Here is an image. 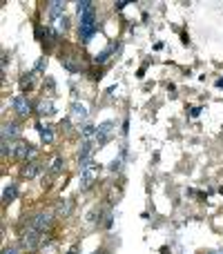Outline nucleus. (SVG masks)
I'll return each mask as SVG.
<instances>
[{
    "instance_id": "1",
    "label": "nucleus",
    "mask_w": 223,
    "mask_h": 254,
    "mask_svg": "<svg viewBox=\"0 0 223 254\" xmlns=\"http://www.w3.org/2000/svg\"><path fill=\"white\" fill-rule=\"evenodd\" d=\"M78 16H80V29H78L80 40L87 43V40L96 34V13H94V7L87 9V11H83V13H78Z\"/></svg>"
},
{
    "instance_id": "2",
    "label": "nucleus",
    "mask_w": 223,
    "mask_h": 254,
    "mask_svg": "<svg viewBox=\"0 0 223 254\" xmlns=\"http://www.w3.org/2000/svg\"><path fill=\"white\" fill-rule=\"evenodd\" d=\"M49 225H52V212L49 210H43L38 212V214H34L29 219V225L27 228L29 230H36V232H43V230H47Z\"/></svg>"
},
{
    "instance_id": "3",
    "label": "nucleus",
    "mask_w": 223,
    "mask_h": 254,
    "mask_svg": "<svg viewBox=\"0 0 223 254\" xmlns=\"http://www.w3.org/2000/svg\"><path fill=\"white\" fill-rule=\"evenodd\" d=\"M98 176V165L96 163H89V165L80 167V190H87L94 183V179Z\"/></svg>"
},
{
    "instance_id": "4",
    "label": "nucleus",
    "mask_w": 223,
    "mask_h": 254,
    "mask_svg": "<svg viewBox=\"0 0 223 254\" xmlns=\"http://www.w3.org/2000/svg\"><path fill=\"white\" fill-rule=\"evenodd\" d=\"M38 243H40V232L29 230V228L22 232V248H25V250H36Z\"/></svg>"
},
{
    "instance_id": "5",
    "label": "nucleus",
    "mask_w": 223,
    "mask_h": 254,
    "mask_svg": "<svg viewBox=\"0 0 223 254\" xmlns=\"http://www.w3.org/2000/svg\"><path fill=\"white\" fill-rule=\"evenodd\" d=\"M114 129V121H107V123H101L96 127V145H105L110 140V134Z\"/></svg>"
},
{
    "instance_id": "6",
    "label": "nucleus",
    "mask_w": 223,
    "mask_h": 254,
    "mask_svg": "<svg viewBox=\"0 0 223 254\" xmlns=\"http://www.w3.org/2000/svg\"><path fill=\"white\" fill-rule=\"evenodd\" d=\"M70 112H72V121H76V123H83L87 125V110H85L83 105H80L78 101H74L70 105Z\"/></svg>"
},
{
    "instance_id": "7",
    "label": "nucleus",
    "mask_w": 223,
    "mask_h": 254,
    "mask_svg": "<svg viewBox=\"0 0 223 254\" xmlns=\"http://www.w3.org/2000/svg\"><path fill=\"white\" fill-rule=\"evenodd\" d=\"M18 136H20V127H18V123H13V121L2 123V140H18Z\"/></svg>"
},
{
    "instance_id": "8",
    "label": "nucleus",
    "mask_w": 223,
    "mask_h": 254,
    "mask_svg": "<svg viewBox=\"0 0 223 254\" xmlns=\"http://www.w3.org/2000/svg\"><path fill=\"white\" fill-rule=\"evenodd\" d=\"M47 9H49V18H52V20H58V18H63V11H65V2H49Z\"/></svg>"
},
{
    "instance_id": "9",
    "label": "nucleus",
    "mask_w": 223,
    "mask_h": 254,
    "mask_svg": "<svg viewBox=\"0 0 223 254\" xmlns=\"http://www.w3.org/2000/svg\"><path fill=\"white\" fill-rule=\"evenodd\" d=\"M36 129L40 131V138H43V143H52V140H54V129H52V125L36 123Z\"/></svg>"
},
{
    "instance_id": "10",
    "label": "nucleus",
    "mask_w": 223,
    "mask_h": 254,
    "mask_svg": "<svg viewBox=\"0 0 223 254\" xmlns=\"http://www.w3.org/2000/svg\"><path fill=\"white\" fill-rule=\"evenodd\" d=\"M38 112L43 116H52L54 112H56V107H54V101H49V98H43V101L38 103Z\"/></svg>"
},
{
    "instance_id": "11",
    "label": "nucleus",
    "mask_w": 223,
    "mask_h": 254,
    "mask_svg": "<svg viewBox=\"0 0 223 254\" xmlns=\"http://www.w3.org/2000/svg\"><path fill=\"white\" fill-rule=\"evenodd\" d=\"M38 172H40V163H27L22 167V176L25 179H34V176H38Z\"/></svg>"
},
{
    "instance_id": "12",
    "label": "nucleus",
    "mask_w": 223,
    "mask_h": 254,
    "mask_svg": "<svg viewBox=\"0 0 223 254\" xmlns=\"http://www.w3.org/2000/svg\"><path fill=\"white\" fill-rule=\"evenodd\" d=\"M13 107H16V112L20 116H27L31 112V107H29V103L25 101V98H13Z\"/></svg>"
},
{
    "instance_id": "13",
    "label": "nucleus",
    "mask_w": 223,
    "mask_h": 254,
    "mask_svg": "<svg viewBox=\"0 0 223 254\" xmlns=\"http://www.w3.org/2000/svg\"><path fill=\"white\" fill-rule=\"evenodd\" d=\"M16 196H18L16 185H7V188L2 190V203H4V205H9V203H11Z\"/></svg>"
},
{
    "instance_id": "14",
    "label": "nucleus",
    "mask_w": 223,
    "mask_h": 254,
    "mask_svg": "<svg viewBox=\"0 0 223 254\" xmlns=\"http://www.w3.org/2000/svg\"><path fill=\"white\" fill-rule=\"evenodd\" d=\"M65 29H67V20H65V18L54 20V31H56V34H65Z\"/></svg>"
},
{
    "instance_id": "15",
    "label": "nucleus",
    "mask_w": 223,
    "mask_h": 254,
    "mask_svg": "<svg viewBox=\"0 0 223 254\" xmlns=\"http://www.w3.org/2000/svg\"><path fill=\"white\" fill-rule=\"evenodd\" d=\"M61 167H63V158L56 156V158L52 161V174H58V172H61Z\"/></svg>"
},
{
    "instance_id": "16",
    "label": "nucleus",
    "mask_w": 223,
    "mask_h": 254,
    "mask_svg": "<svg viewBox=\"0 0 223 254\" xmlns=\"http://www.w3.org/2000/svg\"><path fill=\"white\" fill-rule=\"evenodd\" d=\"M58 214H61V216H65V214H70V203H67V201H63L61 203V205H58Z\"/></svg>"
},
{
    "instance_id": "17",
    "label": "nucleus",
    "mask_w": 223,
    "mask_h": 254,
    "mask_svg": "<svg viewBox=\"0 0 223 254\" xmlns=\"http://www.w3.org/2000/svg\"><path fill=\"white\" fill-rule=\"evenodd\" d=\"M121 161H123V158H114V161L110 163V172H114V174H116V172L121 170Z\"/></svg>"
},
{
    "instance_id": "18",
    "label": "nucleus",
    "mask_w": 223,
    "mask_h": 254,
    "mask_svg": "<svg viewBox=\"0 0 223 254\" xmlns=\"http://www.w3.org/2000/svg\"><path fill=\"white\" fill-rule=\"evenodd\" d=\"M20 87L22 89H29L31 87V74L29 76H22V78H20Z\"/></svg>"
},
{
    "instance_id": "19",
    "label": "nucleus",
    "mask_w": 223,
    "mask_h": 254,
    "mask_svg": "<svg viewBox=\"0 0 223 254\" xmlns=\"http://www.w3.org/2000/svg\"><path fill=\"white\" fill-rule=\"evenodd\" d=\"M112 52H114V45H112V47H107V49H105V52H103V54H101V56H98V58H96V61H98V63H103V61H105V58H107V56H110V54H112Z\"/></svg>"
},
{
    "instance_id": "20",
    "label": "nucleus",
    "mask_w": 223,
    "mask_h": 254,
    "mask_svg": "<svg viewBox=\"0 0 223 254\" xmlns=\"http://www.w3.org/2000/svg\"><path fill=\"white\" fill-rule=\"evenodd\" d=\"M45 65H47V61H45V58H38V63H36L34 71H43V69H45Z\"/></svg>"
},
{
    "instance_id": "21",
    "label": "nucleus",
    "mask_w": 223,
    "mask_h": 254,
    "mask_svg": "<svg viewBox=\"0 0 223 254\" xmlns=\"http://www.w3.org/2000/svg\"><path fill=\"white\" fill-rule=\"evenodd\" d=\"M2 254H18V248H4Z\"/></svg>"
},
{
    "instance_id": "22",
    "label": "nucleus",
    "mask_w": 223,
    "mask_h": 254,
    "mask_svg": "<svg viewBox=\"0 0 223 254\" xmlns=\"http://www.w3.org/2000/svg\"><path fill=\"white\" fill-rule=\"evenodd\" d=\"M217 87H223V78H219V80H217Z\"/></svg>"
}]
</instances>
